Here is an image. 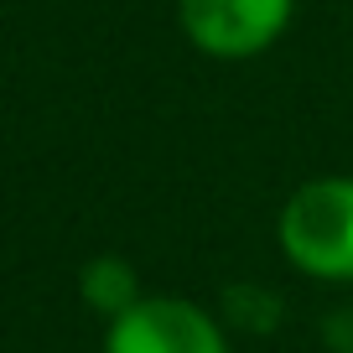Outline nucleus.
<instances>
[{
  "label": "nucleus",
  "mask_w": 353,
  "mask_h": 353,
  "mask_svg": "<svg viewBox=\"0 0 353 353\" xmlns=\"http://www.w3.org/2000/svg\"><path fill=\"white\" fill-rule=\"evenodd\" d=\"M276 239L291 270L343 286L353 281V176H312L281 203Z\"/></svg>",
  "instance_id": "obj_1"
},
{
  "label": "nucleus",
  "mask_w": 353,
  "mask_h": 353,
  "mask_svg": "<svg viewBox=\"0 0 353 353\" xmlns=\"http://www.w3.org/2000/svg\"><path fill=\"white\" fill-rule=\"evenodd\" d=\"M296 0H176V26L203 57L250 63L286 37Z\"/></svg>",
  "instance_id": "obj_2"
},
{
  "label": "nucleus",
  "mask_w": 353,
  "mask_h": 353,
  "mask_svg": "<svg viewBox=\"0 0 353 353\" xmlns=\"http://www.w3.org/2000/svg\"><path fill=\"white\" fill-rule=\"evenodd\" d=\"M104 353H234L223 322L188 296H151L104 322Z\"/></svg>",
  "instance_id": "obj_3"
},
{
  "label": "nucleus",
  "mask_w": 353,
  "mask_h": 353,
  "mask_svg": "<svg viewBox=\"0 0 353 353\" xmlns=\"http://www.w3.org/2000/svg\"><path fill=\"white\" fill-rule=\"evenodd\" d=\"M141 296H145L141 270H135L125 254H94V260H83V270H78V301H83L88 312H99L104 322L130 312Z\"/></svg>",
  "instance_id": "obj_4"
}]
</instances>
